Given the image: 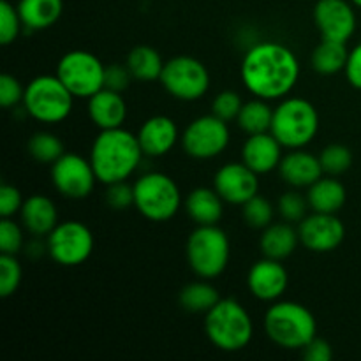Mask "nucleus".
I'll list each match as a JSON object with an SVG mask.
<instances>
[{
    "label": "nucleus",
    "mask_w": 361,
    "mask_h": 361,
    "mask_svg": "<svg viewBox=\"0 0 361 361\" xmlns=\"http://www.w3.org/2000/svg\"><path fill=\"white\" fill-rule=\"evenodd\" d=\"M185 252L190 270L200 279L214 281L228 268L231 243L219 224L197 226L187 238Z\"/></svg>",
    "instance_id": "nucleus-7"
},
{
    "label": "nucleus",
    "mask_w": 361,
    "mask_h": 361,
    "mask_svg": "<svg viewBox=\"0 0 361 361\" xmlns=\"http://www.w3.org/2000/svg\"><path fill=\"white\" fill-rule=\"evenodd\" d=\"M243 101L240 97L238 92L235 90H222L221 94H217V97L212 102V113H214L217 118L224 120V122H233V120L238 118L240 109H242Z\"/></svg>",
    "instance_id": "nucleus-37"
},
{
    "label": "nucleus",
    "mask_w": 361,
    "mask_h": 361,
    "mask_svg": "<svg viewBox=\"0 0 361 361\" xmlns=\"http://www.w3.org/2000/svg\"><path fill=\"white\" fill-rule=\"evenodd\" d=\"M164 60L159 55V51L152 46L140 44L133 48L127 55L126 66L129 67L134 80L150 83V81L161 80L162 69H164Z\"/></svg>",
    "instance_id": "nucleus-27"
},
{
    "label": "nucleus",
    "mask_w": 361,
    "mask_h": 361,
    "mask_svg": "<svg viewBox=\"0 0 361 361\" xmlns=\"http://www.w3.org/2000/svg\"><path fill=\"white\" fill-rule=\"evenodd\" d=\"M137 134L118 129L101 130L90 148V162L97 180L104 185L130 178L143 159Z\"/></svg>",
    "instance_id": "nucleus-2"
},
{
    "label": "nucleus",
    "mask_w": 361,
    "mask_h": 361,
    "mask_svg": "<svg viewBox=\"0 0 361 361\" xmlns=\"http://www.w3.org/2000/svg\"><path fill=\"white\" fill-rule=\"evenodd\" d=\"M314 23L323 39L348 42L356 30L355 4L351 0H317Z\"/></svg>",
    "instance_id": "nucleus-15"
},
{
    "label": "nucleus",
    "mask_w": 361,
    "mask_h": 361,
    "mask_svg": "<svg viewBox=\"0 0 361 361\" xmlns=\"http://www.w3.org/2000/svg\"><path fill=\"white\" fill-rule=\"evenodd\" d=\"M224 203L215 189L197 187L185 197V212L196 226H214L224 215Z\"/></svg>",
    "instance_id": "nucleus-23"
},
{
    "label": "nucleus",
    "mask_w": 361,
    "mask_h": 361,
    "mask_svg": "<svg viewBox=\"0 0 361 361\" xmlns=\"http://www.w3.org/2000/svg\"><path fill=\"white\" fill-rule=\"evenodd\" d=\"M159 81L171 97L192 102L207 95L210 88V73L201 60L178 55L164 63Z\"/></svg>",
    "instance_id": "nucleus-9"
},
{
    "label": "nucleus",
    "mask_w": 361,
    "mask_h": 361,
    "mask_svg": "<svg viewBox=\"0 0 361 361\" xmlns=\"http://www.w3.org/2000/svg\"><path fill=\"white\" fill-rule=\"evenodd\" d=\"M106 66L85 49L67 51L56 66V76L76 99H90L104 88Z\"/></svg>",
    "instance_id": "nucleus-10"
},
{
    "label": "nucleus",
    "mask_w": 361,
    "mask_h": 361,
    "mask_svg": "<svg viewBox=\"0 0 361 361\" xmlns=\"http://www.w3.org/2000/svg\"><path fill=\"white\" fill-rule=\"evenodd\" d=\"M231 141L228 122L217 118L214 113L192 120L185 127L182 136V147L187 155L200 161L215 159L228 148Z\"/></svg>",
    "instance_id": "nucleus-12"
},
{
    "label": "nucleus",
    "mask_w": 361,
    "mask_h": 361,
    "mask_svg": "<svg viewBox=\"0 0 361 361\" xmlns=\"http://www.w3.org/2000/svg\"><path fill=\"white\" fill-rule=\"evenodd\" d=\"M242 214L243 221L249 228L254 229H264L274 222L275 208L267 197L256 194L254 197H250L245 204H242Z\"/></svg>",
    "instance_id": "nucleus-32"
},
{
    "label": "nucleus",
    "mask_w": 361,
    "mask_h": 361,
    "mask_svg": "<svg viewBox=\"0 0 361 361\" xmlns=\"http://www.w3.org/2000/svg\"><path fill=\"white\" fill-rule=\"evenodd\" d=\"M319 130V113L303 97H284L274 108L270 133L288 150H298L312 143Z\"/></svg>",
    "instance_id": "nucleus-5"
},
{
    "label": "nucleus",
    "mask_w": 361,
    "mask_h": 361,
    "mask_svg": "<svg viewBox=\"0 0 361 361\" xmlns=\"http://www.w3.org/2000/svg\"><path fill=\"white\" fill-rule=\"evenodd\" d=\"M23 247L25 240L21 226L16 224L11 217L2 219V222H0V252L16 256Z\"/></svg>",
    "instance_id": "nucleus-38"
},
{
    "label": "nucleus",
    "mask_w": 361,
    "mask_h": 361,
    "mask_svg": "<svg viewBox=\"0 0 361 361\" xmlns=\"http://www.w3.org/2000/svg\"><path fill=\"white\" fill-rule=\"evenodd\" d=\"M219 300H221L219 291L207 279H201V281L187 284L180 291L178 296V302L182 305V309L192 314H207L208 310H212L217 305Z\"/></svg>",
    "instance_id": "nucleus-30"
},
{
    "label": "nucleus",
    "mask_w": 361,
    "mask_h": 361,
    "mask_svg": "<svg viewBox=\"0 0 361 361\" xmlns=\"http://www.w3.org/2000/svg\"><path fill=\"white\" fill-rule=\"evenodd\" d=\"M300 243L310 252H334L345 238V226L335 214L312 212L302 222H298Z\"/></svg>",
    "instance_id": "nucleus-14"
},
{
    "label": "nucleus",
    "mask_w": 361,
    "mask_h": 361,
    "mask_svg": "<svg viewBox=\"0 0 361 361\" xmlns=\"http://www.w3.org/2000/svg\"><path fill=\"white\" fill-rule=\"evenodd\" d=\"M321 166H323L324 175L338 176L348 171L353 166V154L345 145H328L319 154Z\"/></svg>",
    "instance_id": "nucleus-33"
},
{
    "label": "nucleus",
    "mask_w": 361,
    "mask_h": 361,
    "mask_svg": "<svg viewBox=\"0 0 361 361\" xmlns=\"http://www.w3.org/2000/svg\"><path fill=\"white\" fill-rule=\"evenodd\" d=\"M27 148L30 157L34 161L41 162V164H53V162H56L66 154V148H63V143L60 141V137L51 133H46V130L35 133L28 140Z\"/></svg>",
    "instance_id": "nucleus-31"
},
{
    "label": "nucleus",
    "mask_w": 361,
    "mask_h": 361,
    "mask_svg": "<svg viewBox=\"0 0 361 361\" xmlns=\"http://www.w3.org/2000/svg\"><path fill=\"white\" fill-rule=\"evenodd\" d=\"M204 334L217 349L236 353L250 344L254 324L245 307L233 298H221L204 314Z\"/></svg>",
    "instance_id": "nucleus-4"
},
{
    "label": "nucleus",
    "mask_w": 361,
    "mask_h": 361,
    "mask_svg": "<svg viewBox=\"0 0 361 361\" xmlns=\"http://www.w3.org/2000/svg\"><path fill=\"white\" fill-rule=\"evenodd\" d=\"M264 334L279 348L303 349L316 338V317L302 303L275 302L264 314Z\"/></svg>",
    "instance_id": "nucleus-3"
},
{
    "label": "nucleus",
    "mask_w": 361,
    "mask_h": 361,
    "mask_svg": "<svg viewBox=\"0 0 361 361\" xmlns=\"http://www.w3.org/2000/svg\"><path fill=\"white\" fill-rule=\"evenodd\" d=\"M349 49L345 48V42L331 41V39H323L319 44L314 48L310 63L316 73L323 76H334L345 69L348 63Z\"/></svg>",
    "instance_id": "nucleus-28"
},
{
    "label": "nucleus",
    "mask_w": 361,
    "mask_h": 361,
    "mask_svg": "<svg viewBox=\"0 0 361 361\" xmlns=\"http://www.w3.org/2000/svg\"><path fill=\"white\" fill-rule=\"evenodd\" d=\"M289 284L288 270L282 261L263 257L250 267L247 274V288L259 302H277Z\"/></svg>",
    "instance_id": "nucleus-17"
},
{
    "label": "nucleus",
    "mask_w": 361,
    "mask_h": 361,
    "mask_svg": "<svg viewBox=\"0 0 361 361\" xmlns=\"http://www.w3.org/2000/svg\"><path fill=\"white\" fill-rule=\"evenodd\" d=\"M178 137V126L175 123V120L166 115L150 116L137 130L141 150L148 157H162L171 152Z\"/></svg>",
    "instance_id": "nucleus-18"
},
{
    "label": "nucleus",
    "mask_w": 361,
    "mask_h": 361,
    "mask_svg": "<svg viewBox=\"0 0 361 361\" xmlns=\"http://www.w3.org/2000/svg\"><path fill=\"white\" fill-rule=\"evenodd\" d=\"M348 192L342 182L334 176H321L316 183L307 189V201L312 212L319 214H337L344 208Z\"/></svg>",
    "instance_id": "nucleus-25"
},
{
    "label": "nucleus",
    "mask_w": 361,
    "mask_h": 361,
    "mask_svg": "<svg viewBox=\"0 0 361 361\" xmlns=\"http://www.w3.org/2000/svg\"><path fill=\"white\" fill-rule=\"evenodd\" d=\"M182 207V192L169 175L145 173L134 183V208L152 222L171 221Z\"/></svg>",
    "instance_id": "nucleus-8"
},
{
    "label": "nucleus",
    "mask_w": 361,
    "mask_h": 361,
    "mask_svg": "<svg viewBox=\"0 0 361 361\" xmlns=\"http://www.w3.org/2000/svg\"><path fill=\"white\" fill-rule=\"evenodd\" d=\"M48 254L60 267H80L87 263L94 252V235L90 228L80 221L59 222L46 236Z\"/></svg>",
    "instance_id": "nucleus-11"
},
{
    "label": "nucleus",
    "mask_w": 361,
    "mask_h": 361,
    "mask_svg": "<svg viewBox=\"0 0 361 361\" xmlns=\"http://www.w3.org/2000/svg\"><path fill=\"white\" fill-rule=\"evenodd\" d=\"M21 27H23V21L18 13V7H14L7 0H2L0 2V44L7 46L16 41Z\"/></svg>",
    "instance_id": "nucleus-36"
},
{
    "label": "nucleus",
    "mask_w": 361,
    "mask_h": 361,
    "mask_svg": "<svg viewBox=\"0 0 361 361\" xmlns=\"http://www.w3.org/2000/svg\"><path fill=\"white\" fill-rule=\"evenodd\" d=\"M245 162H228L217 169L214 189L228 204L242 207L259 190V178Z\"/></svg>",
    "instance_id": "nucleus-16"
},
{
    "label": "nucleus",
    "mask_w": 361,
    "mask_h": 361,
    "mask_svg": "<svg viewBox=\"0 0 361 361\" xmlns=\"http://www.w3.org/2000/svg\"><path fill=\"white\" fill-rule=\"evenodd\" d=\"M133 74H130L129 67L126 63H111V66H106L104 71V88L109 90H115L123 94V92L129 88L130 81H133Z\"/></svg>",
    "instance_id": "nucleus-41"
},
{
    "label": "nucleus",
    "mask_w": 361,
    "mask_h": 361,
    "mask_svg": "<svg viewBox=\"0 0 361 361\" xmlns=\"http://www.w3.org/2000/svg\"><path fill=\"white\" fill-rule=\"evenodd\" d=\"M279 175L288 185L295 189H309L324 175V171L319 157L298 148L282 157L279 164Z\"/></svg>",
    "instance_id": "nucleus-20"
},
{
    "label": "nucleus",
    "mask_w": 361,
    "mask_h": 361,
    "mask_svg": "<svg viewBox=\"0 0 361 361\" xmlns=\"http://www.w3.org/2000/svg\"><path fill=\"white\" fill-rule=\"evenodd\" d=\"M25 88L13 74H2L0 76V104L2 108L9 109L23 102Z\"/></svg>",
    "instance_id": "nucleus-40"
},
{
    "label": "nucleus",
    "mask_w": 361,
    "mask_h": 361,
    "mask_svg": "<svg viewBox=\"0 0 361 361\" xmlns=\"http://www.w3.org/2000/svg\"><path fill=\"white\" fill-rule=\"evenodd\" d=\"M74 99L76 97L67 90L56 74H41L25 87L21 104L30 118L46 126H55L73 113Z\"/></svg>",
    "instance_id": "nucleus-6"
},
{
    "label": "nucleus",
    "mask_w": 361,
    "mask_h": 361,
    "mask_svg": "<svg viewBox=\"0 0 361 361\" xmlns=\"http://www.w3.org/2000/svg\"><path fill=\"white\" fill-rule=\"evenodd\" d=\"M300 243L298 229L291 226V222H271L263 229L259 238V249L264 257L284 261L291 256Z\"/></svg>",
    "instance_id": "nucleus-24"
},
{
    "label": "nucleus",
    "mask_w": 361,
    "mask_h": 361,
    "mask_svg": "<svg viewBox=\"0 0 361 361\" xmlns=\"http://www.w3.org/2000/svg\"><path fill=\"white\" fill-rule=\"evenodd\" d=\"M88 116L97 129H118L127 118V102L120 92L101 88L88 99Z\"/></svg>",
    "instance_id": "nucleus-21"
},
{
    "label": "nucleus",
    "mask_w": 361,
    "mask_h": 361,
    "mask_svg": "<svg viewBox=\"0 0 361 361\" xmlns=\"http://www.w3.org/2000/svg\"><path fill=\"white\" fill-rule=\"evenodd\" d=\"M23 279L20 261L11 254H0V296L9 298L18 291Z\"/></svg>",
    "instance_id": "nucleus-34"
},
{
    "label": "nucleus",
    "mask_w": 361,
    "mask_h": 361,
    "mask_svg": "<svg viewBox=\"0 0 361 361\" xmlns=\"http://www.w3.org/2000/svg\"><path fill=\"white\" fill-rule=\"evenodd\" d=\"M243 87L254 97L277 101L288 97L300 78V62L295 51L277 41L250 46L240 67Z\"/></svg>",
    "instance_id": "nucleus-1"
},
{
    "label": "nucleus",
    "mask_w": 361,
    "mask_h": 361,
    "mask_svg": "<svg viewBox=\"0 0 361 361\" xmlns=\"http://www.w3.org/2000/svg\"><path fill=\"white\" fill-rule=\"evenodd\" d=\"M351 2L355 4V7H360V9H361V0H351Z\"/></svg>",
    "instance_id": "nucleus-45"
},
{
    "label": "nucleus",
    "mask_w": 361,
    "mask_h": 361,
    "mask_svg": "<svg viewBox=\"0 0 361 361\" xmlns=\"http://www.w3.org/2000/svg\"><path fill=\"white\" fill-rule=\"evenodd\" d=\"M53 187L69 200H83L94 192L95 182H99L90 159L80 154H63L51 164Z\"/></svg>",
    "instance_id": "nucleus-13"
},
{
    "label": "nucleus",
    "mask_w": 361,
    "mask_h": 361,
    "mask_svg": "<svg viewBox=\"0 0 361 361\" xmlns=\"http://www.w3.org/2000/svg\"><path fill=\"white\" fill-rule=\"evenodd\" d=\"M309 201L307 196H302L300 192H286L279 197L277 201V212L286 222H302L307 217V210H309Z\"/></svg>",
    "instance_id": "nucleus-35"
},
{
    "label": "nucleus",
    "mask_w": 361,
    "mask_h": 361,
    "mask_svg": "<svg viewBox=\"0 0 361 361\" xmlns=\"http://www.w3.org/2000/svg\"><path fill=\"white\" fill-rule=\"evenodd\" d=\"M268 102L270 101H264V99L259 97L243 102L236 123L247 136L270 133L271 120H274V108Z\"/></svg>",
    "instance_id": "nucleus-29"
},
{
    "label": "nucleus",
    "mask_w": 361,
    "mask_h": 361,
    "mask_svg": "<svg viewBox=\"0 0 361 361\" xmlns=\"http://www.w3.org/2000/svg\"><path fill=\"white\" fill-rule=\"evenodd\" d=\"M106 203L113 210H127L129 207H134V185H129L127 180L123 182H115L106 185Z\"/></svg>",
    "instance_id": "nucleus-39"
},
{
    "label": "nucleus",
    "mask_w": 361,
    "mask_h": 361,
    "mask_svg": "<svg viewBox=\"0 0 361 361\" xmlns=\"http://www.w3.org/2000/svg\"><path fill=\"white\" fill-rule=\"evenodd\" d=\"M282 145L271 133L252 134L242 148V161L257 175H267L279 169L282 161Z\"/></svg>",
    "instance_id": "nucleus-19"
},
{
    "label": "nucleus",
    "mask_w": 361,
    "mask_h": 361,
    "mask_svg": "<svg viewBox=\"0 0 361 361\" xmlns=\"http://www.w3.org/2000/svg\"><path fill=\"white\" fill-rule=\"evenodd\" d=\"M23 203L25 200L16 187L9 185V183H4L0 187V215H2V219L20 214Z\"/></svg>",
    "instance_id": "nucleus-42"
},
{
    "label": "nucleus",
    "mask_w": 361,
    "mask_h": 361,
    "mask_svg": "<svg viewBox=\"0 0 361 361\" xmlns=\"http://www.w3.org/2000/svg\"><path fill=\"white\" fill-rule=\"evenodd\" d=\"M344 73L349 85H353V87L361 90V42L349 51Z\"/></svg>",
    "instance_id": "nucleus-44"
},
{
    "label": "nucleus",
    "mask_w": 361,
    "mask_h": 361,
    "mask_svg": "<svg viewBox=\"0 0 361 361\" xmlns=\"http://www.w3.org/2000/svg\"><path fill=\"white\" fill-rule=\"evenodd\" d=\"M303 358L307 361H331L334 358V351H331V345L328 344L323 338H314L312 342L305 345L302 349Z\"/></svg>",
    "instance_id": "nucleus-43"
},
{
    "label": "nucleus",
    "mask_w": 361,
    "mask_h": 361,
    "mask_svg": "<svg viewBox=\"0 0 361 361\" xmlns=\"http://www.w3.org/2000/svg\"><path fill=\"white\" fill-rule=\"evenodd\" d=\"M16 7L23 27L28 30H46L62 16L63 0H20Z\"/></svg>",
    "instance_id": "nucleus-26"
},
{
    "label": "nucleus",
    "mask_w": 361,
    "mask_h": 361,
    "mask_svg": "<svg viewBox=\"0 0 361 361\" xmlns=\"http://www.w3.org/2000/svg\"><path fill=\"white\" fill-rule=\"evenodd\" d=\"M21 226L30 233L32 236H48L59 224V212L55 203L48 196L34 194L25 200L20 210Z\"/></svg>",
    "instance_id": "nucleus-22"
}]
</instances>
